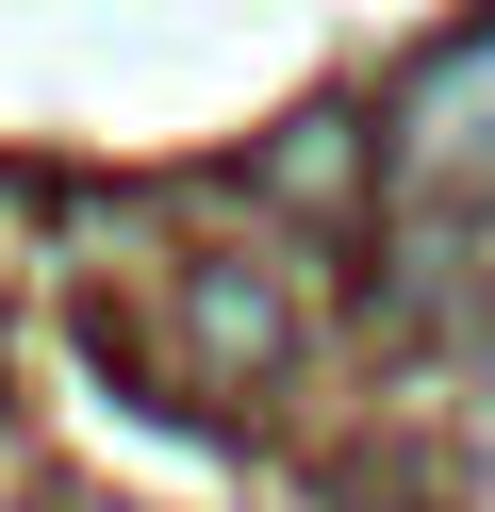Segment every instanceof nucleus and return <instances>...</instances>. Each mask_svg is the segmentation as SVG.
Returning a JSON list of instances; mask_svg holds the SVG:
<instances>
[{
	"label": "nucleus",
	"instance_id": "3",
	"mask_svg": "<svg viewBox=\"0 0 495 512\" xmlns=\"http://www.w3.org/2000/svg\"><path fill=\"white\" fill-rule=\"evenodd\" d=\"M380 166H396V133H380V116H347V100L281 116V133L248 149V182H264V199H281V215H330V232L380 199Z\"/></svg>",
	"mask_w": 495,
	"mask_h": 512
},
{
	"label": "nucleus",
	"instance_id": "1",
	"mask_svg": "<svg viewBox=\"0 0 495 512\" xmlns=\"http://www.w3.org/2000/svg\"><path fill=\"white\" fill-rule=\"evenodd\" d=\"M396 182L446 215H495V17L446 34L413 83H396Z\"/></svg>",
	"mask_w": 495,
	"mask_h": 512
},
{
	"label": "nucleus",
	"instance_id": "2",
	"mask_svg": "<svg viewBox=\"0 0 495 512\" xmlns=\"http://www.w3.org/2000/svg\"><path fill=\"white\" fill-rule=\"evenodd\" d=\"M182 347H198V380L264 397V380H281V347H297L281 265H248V248H182Z\"/></svg>",
	"mask_w": 495,
	"mask_h": 512
},
{
	"label": "nucleus",
	"instance_id": "4",
	"mask_svg": "<svg viewBox=\"0 0 495 512\" xmlns=\"http://www.w3.org/2000/svg\"><path fill=\"white\" fill-rule=\"evenodd\" d=\"M347 512H413V496H347Z\"/></svg>",
	"mask_w": 495,
	"mask_h": 512
}]
</instances>
